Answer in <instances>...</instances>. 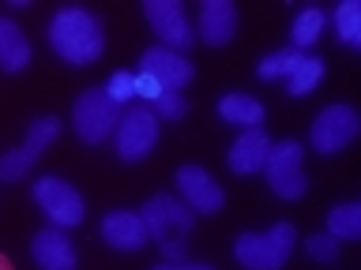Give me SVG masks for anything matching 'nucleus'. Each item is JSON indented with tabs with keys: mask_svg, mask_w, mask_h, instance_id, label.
I'll return each instance as SVG.
<instances>
[{
	"mask_svg": "<svg viewBox=\"0 0 361 270\" xmlns=\"http://www.w3.org/2000/svg\"><path fill=\"white\" fill-rule=\"evenodd\" d=\"M237 30V4L233 0H207L200 4V41L207 45H226Z\"/></svg>",
	"mask_w": 361,
	"mask_h": 270,
	"instance_id": "4468645a",
	"label": "nucleus"
},
{
	"mask_svg": "<svg viewBox=\"0 0 361 270\" xmlns=\"http://www.w3.org/2000/svg\"><path fill=\"white\" fill-rule=\"evenodd\" d=\"M305 150L301 143L293 139H282V143H271V154H267V184L279 199H301L309 180H305Z\"/></svg>",
	"mask_w": 361,
	"mask_h": 270,
	"instance_id": "39448f33",
	"label": "nucleus"
},
{
	"mask_svg": "<svg viewBox=\"0 0 361 270\" xmlns=\"http://www.w3.org/2000/svg\"><path fill=\"white\" fill-rule=\"evenodd\" d=\"M143 15H147V22L154 27L158 38H162L166 49L185 53L188 45L196 41V34H192V27H188L185 8H180L177 0H147V4H143Z\"/></svg>",
	"mask_w": 361,
	"mask_h": 270,
	"instance_id": "1a4fd4ad",
	"label": "nucleus"
},
{
	"mask_svg": "<svg viewBox=\"0 0 361 270\" xmlns=\"http://www.w3.org/2000/svg\"><path fill=\"white\" fill-rule=\"evenodd\" d=\"M327 233L335 240H357L361 236V207L357 202H343V207H335L327 214Z\"/></svg>",
	"mask_w": 361,
	"mask_h": 270,
	"instance_id": "6ab92c4d",
	"label": "nucleus"
},
{
	"mask_svg": "<svg viewBox=\"0 0 361 270\" xmlns=\"http://www.w3.org/2000/svg\"><path fill=\"white\" fill-rule=\"evenodd\" d=\"M102 240L109 248H117V252H140L151 236H147L140 210H113L102 218Z\"/></svg>",
	"mask_w": 361,
	"mask_h": 270,
	"instance_id": "f8f14e48",
	"label": "nucleus"
},
{
	"mask_svg": "<svg viewBox=\"0 0 361 270\" xmlns=\"http://www.w3.org/2000/svg\"><path fill=\"white\" fill-rule=\"evenodd\" d=\"M154 270H214V266H203V263H162Z\"/></svg>",
	"mask_w": 361,
	"mask_h": 270,
	"instance_id": "c85d7f7f",
	"label": "nucleus"
},
{
	"mask_svg": "<svg viewBox=\"0 0 361 270\" xmlns=\"http://www.w3.org/2000/svg\"><path fill=\"white\" fill-rule=\"evenodd\" d=\"M30 64V41L23 38L19 22L0 19V68L4 72H23Z\"/></svg>",
	"mask_w": 361,
	"mask_h": 270,
	"instance_id": "dca6fc26",
	"label": "nucleus"
},
{
	"mask_svg": "<svg viewBox=\"0 0 361 270\" xmlns=\"http://www.w3.org/2000/svg\"><path fill=\"white\" fill-rule=\"evenodd\" d=\"M34 259L42 270H75V248L64 229H42L34 236Z\"/></svg>",
	"mask_w": 361,
	"mask_h": 270,
	"instance_id": "2eb2a0df",
	"label": "nucleus"
},
{
	"mask_svg": "<svg viewBox=\"0 0 361 270\" xmlns=\"http://www.w3.org/2000/svg\"><path fill=\"white\" fill-rule=\"evenodd\" d=\"M305 252H309L316 263H335L338 252H343V244H338L331 233H316V236H309V240H305Z\"/></svg>",
	"mask_w": 361,
	"mask_h": 270,
	"instance_id": "393cba45",
	"label": "nucleus"
},
{
	"mask_svg": "<svg viewBox=\"0 0 361 270\" xmlns=\"http://www.w3.org/2000/svg\"><path fill=\"white\" fill-rule=\"evenodd\" d=\"M335 30L346 45H361V4L357 0H343L335 8Z\"/></svg>",
	"mask_w": 361,
	"mask_h": 270,
	"instance_id": "4be33fe9",
	"label": "nucleus"
},
{
	"mask_svg": "<svg viewBox=\"0 0 361 270\" xmlns=\"http://www.w3.org/2000/svg\"><path fill=\"white\" fill-rule=\"evenodd\" d=\"M298 244L290 221H275L267 233H241L233 240V255L245 270H282Z\"/></svg>",
	"mask_w": 361,
	"mask_h": 270,
	"instance_id": "7ed1b4c3",
	"label": "nucleus"
},
{
	"mask_svg": "<svg viewBox=\"0 0 361 270\" xmlns=\"http://www.w3.org/2000/svg\"><path fill=\"white\" fill-rule=\"evenodd\" d=\"M140 72H147L151 79L162 83V90H185L192 83V60L185 53H173L166 49V45H154V49H147L140 56Z\"/></svg>",
	"mask_w": 361,
	"mask_h": 270,
	"instance_id": "9b49d317",
	"label": "nucleus"
},
{
	"mask_svg": "<svg viewBox=\"0 0 361 270\" xmlns=\"http://www.w3.org/2000/svg\"><path fill=\"white\" fill-rule=\"evenodd\" d=\"M324 22H327V11L324 8H305L298 19H293V45L298 49H309V45L320 41V30H324Z\"/></svg>",
	"mask_w": 361,
	"mask_h": 270,
	"instance_id": "aec40b11",
	"label": "nucleus"
},
{
	"mask_svg": "<svg viewBox=\"0 0 361 270\" xmlns=\"http://www.w3.org/2000/svg\"><path fill=\"white\" fill-rule=\"evenodd\" d=\"M219 117L226 124H237V128L248 131V128H259V124H264V105L248 94H226L219 101Z\"/></svg>",
	"mask_w": 361,
	"mask_h": 270,
	"instance_id": "f3484780",
	"label": "nucleus"
},
{
	"mask_svg": "<svg viewBox=\"0 0 361 270\" xmlns=\"http://www.w3.org/2000/svg\"><path fill=\"white\" fill-rule=\"evenodd\" d=\"M151 112H154V117H162V120H180L188 112V101H185L180 90H166V94L151 105Z\"/></svg>",
	"mask_w": 361,
	"mask_h": 270,
	"instance_id": "a878e982",
	"label": "nucleus"
},
{
	"mask_svg": "<svg viewBox=\"0 0 361 270\" xmlns=\"http://www.w3.org/2000/svg\"><path fill=\"white\" fill-rule=\"evenodd\" d=\"M354 135H357V112L350 105H327L312 120L309 139L316 154H338L346 143H354Z\"/></svg>",
	"mask_w": 361,
	"mask_h": 270,
	"instance_id": "6e6552de",
	"label": "nucleus"
},
{
	"mask_svg": "<svg viewBox=\"0 0 361 270\" xmlns=\"http://www.w3.org/2000/svg\"><path fill=\"white\" fill-rule=\"evenodd\" d=\"M298 60H301L298 49H279V53H271V56H264V60H259V79H279V75L290 79V72L298 68Z\"/></svg>",
	"mask_w": 361,
	"mask_h": 270,
	"instance_id": "5701e85b",
	"label": "nucleus"
},
{
	"mask_svg": "<svg viewBox=\"0 0 361 270\" xmlns=\"http://www.w3.org/2000/svg\"><path fill=\"white\" fill-rule=\"evenodd\" d=\"M30 165H34V158L23 146H16V150L0 154V180H23L30 173Z\"/></svg>",
	"mask_w": 361,
	"mask_h": 270,
	"instance_id": "b1692460",
	"label": "nucleus"
},
{
	"mask_svg": "<svg viewBox=\"0 0 361 270\" xmlns=\"http://www.w3.org/2000/svg\"><path fill=\"white\" fill-rule=\"evenodd\" d=\"M34 202L45 210V218H49L56 229H72V225L83 221V195L72 188V184H64L61 176H42L38 184H34Z\"/></svg>",
	"mask_w": 361,
	"mask_h": 270,
	"instance_id": "423d86ee",
	"label": "nucleus"
},
{
	"mask_svg": "<svg viewBox=\"0 0 361 270\" xmlns=\"http://www.w3.org/2000/svg\"><path fill=\"white\" fill-rule=\"evenodd\" d=\"M158 143V117L151 105H132L117 120V154L121 162H140L151 154V146Z\"/></svg>",
	"mask_w": 361,
	"mask_h": 270,
	"instance_id": "0eeeda50",
	"label": "nucleus"
},
{
	"mask_svg": "<svg viewBox=\"0 0 361 270\" xmlns=\"http://www.w3.org/2000/svg\"><path fill=\"white\" fill-rule=\"evenodd\" d=\"M49 45L68 64L83 68V64H94L102 56L106 34H102L98 15H90L87 8H61L49 22Z\"/></svg>",
	"mask_w": 361,
	"mask_h": 270,
	"instance_id": "f257e3e1",
	"label": "nucleus"
},
{
	"mask_svg": "<svg viewBox=\"0 0 361 270\" xmlns=\"http://www.w3.org/2000/svg\"><path fill=\"white\" fill-rule=\"evenodd\" d=\"M0 270H16V266H11V259H8L4 252H0Z\"/></svg>",
	"mask_w": 361,
	"mask_h": 270,
	"instance_id": "c756f323",
	"label": "nucleus"
},
{
	"mask_svg": "<svg viewBox=\"0 0 361 270\" xmlns=\"http://www.w3.org/2000/svg\"><path fill=\"white\" fill-rule=\"evenodd\" d=\"M324 79V60L320 56H301L298 68L290 72V94L293 98H309Z\"/></svg>",
	"mask_w": 361,
	"mask_h": 270,
	"instance_id": "a211bd4d",
	"label": "nucleus"
},
{
	"mask_svg": "<svg viewBox=\"0 0 361 270\" xmlns=\"http://www.w3.org/2000/svg\"><path fill=\"white\" fill-rule=\"evenodd\" d=\"M140 218L147 225V236L162 248V255L169 263H180V252H185V236L196 225V214H192L180 199L173 195H154L143 202Z\"/></svg>",
	"mask_w": 361,
	"mask_h": 270,
	"instance_id": "f03ea898",
	"label": "nucleus"
},
{
	"mask_svg": "<svg viewBox=\"0 0 361 270\" xmlns=\"http://www.w3.org/2000/svg\"><path fill=\"white\" fill-rule=\"evenodd\" d=\"M117 105L106 98V90H98V86H90L83 90V94L75 98V105H72V124H75V135L83 143L90 146H98V143H106L113 131H117Z\"/></svg>",
	"mask_w": 361,
	"mask_h": 270,
	"instance_id": "20e7f679",
	"label": "nucleus"
},
{
	"mask_svg": "<svg viewBox=\"0 0 361 270\" xmlns=\"http://www.w3.org/2000/svg\"><path fill=\"white\" fill-rule=\"evenodd\" d=\"M106 98L113 105H121V101H132L135 98V79L128 72H113L109 75V86H106Z\"/></svg>",
	"mask_w": 361,
	"mask_h": 270,
	"instance_id": "bb28decb",
	"label": "nucleus"
},
{
	"mask_svg": "<svg viewBox=\"0 0 361 270\" xmlns=\"http://www.w3.org/2000/svg\"><path fill=\"white\" fill-rule=\"evenodd\" d=\"M132 79H135V98H147L151 105H154V101L166 94V90H162V83H158V79H151L147 72H135Z\"/></svg>",
	"mask_w": 361,
	"mask_h": 270,
	"instance_id": "cd10ccee",
	"label": "nucleus"
},
{
	"mask_svg": "<svg viewBox=\"0 0 361 270\" xmlns=\"http://www.w3.org/2000/svg\"><path fill=\"white\" fill-rule=\"evenodd\" d=\"M56 135H61V120H56V117H38V120H30L27 139H23V150H27L34 162H38L42 150L56 139Z\"/></svg>",
	"mask_w": 361,
	"mask_h": 270,
	"instance_id": "412c9836",
	"label": "nucleus"
},
{
	"mask_svg": "<svg viewBox=\"0 0 361 270\" xmlns=\"http://www.w3.org/2000/svg\"><path fill=\"white\" fill-rule=\"evenodd\" d=\"M267 154H271V139L264 128H248L237 135V143L230 146V169L241 176H252L267 165Z\"/></svg>",
	"mask_w": 361,
	"mask_h": 270,
	"instance_id": "ddd939ff",
	"label": "nucleus"
},
{
	"mask_svg": "<svg viewBox=\"0 0 361 270\" xmlns=\"http://www.w3.org/2000/svg\"><path fill=\"white\" fill-rule=\"evenodd\" d=\"M177 188H180L185 207L192 214H219L222 202H226L219 180H214L203 165H180L177 169Z\"/></svg>",
	"mask_w": 361,
	"mask_h": 270,
	"instance_id": "9d476101",
	"label": "nucleus"
}]
</instances>
